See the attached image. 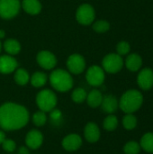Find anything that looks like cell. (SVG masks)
Instances as JSON below:
<instances>
[{"mask_svg":"<svg viewBox=\"0 0 153 154\" xmlns=\"http://www.w3.org/2000/svg\"><path fill=\"white\" fill-rule=\"evenodd\" d=\"M142 59L139 54L136 53L130 54L125 60V66L132 72L138 71L142 68Z\"/></svg>","mask_w":153,"mask_h":154,"instance_id":"obj_17","label":"cell"},{"mask_svg":"<svg viewBox=\"0 0 153 154\" xmlns=\"http://www.w3.org/2000/svg\"><path fill=\"white\" fill-rule=\"evenodd\" d=\"M0 51H1V42H0Z\"/></svg>","mask_w":153,"mask_h":154,"instance_id":"obj_36","label":"cell"},{"mask_svg":"<svg viewBox=\"0 0 153 154\" xmlns=\"http://www.w3.org/2000/svg\"><path fill=\"white\" fill-rule=\"evenodd\" d=\"M100 106L105 113L112 115L115 112H116L117 108L119 107V102L115 96L106 95L103 97V100Z\"/></svg>","mask_w":153,"mask_h":154,"instance_id":"obj_15","label":"cell"},{"mask_svg":"<svg viewBox=\"0 0 153 154\" xmlns=\"http://www.w3.org/2000/svg\"><path fill=\"white\" fill-rule=\"evenodd\" d=\"M32 122L38 127L44 125L45 123L47 122V116H46L45 112L40 110V111H37L36 113H34L32 116Z\"/></svg>","mask_w":153,"mask_h":154,"instance_id":"obj_28","label":"cell"},{"mask_svg":"<svg viewBox=\"0 0 153 154\" xmlns=\"http://www.w3.org/2000/svg\"><path fill=\"white\" fill-rule=\"evenodd\" d=\"M87 83L93 87H99L105 81V71L104 69L96 65L91 66L86 74Z\"/></svg>","mask_w":153,"mask_h":154,"instance_id":"obj_8","label":"cell"},{"mask_svg":"<svg viewBox=\"0 0 153 154\" xmlns=\"http://www.w3.org/2000/svg\"><path fill=\"white\" fill-rule=\"evenodd\" d=\"M117 125H118V119L113 114L106 116L105 118V120H104V123H103L104 128L106 131H109V132L115 131L117 128Z\"/></svg>","mask_w":153,"mask_h":154,"instance_id":"obj_24","label":"cell"},{"mask_svg":"<svg viewBox=\"0 0 153 154\" xmlns=\"http://www.w3.org/2000/svg\"><path fill=\"white\" fill-rule=\"evenodd\" d=\"M36 104L41 111L50 112L57 105V97L50 89H43L36 96Z\"/></svg>","mask_w":153,"mask_h":154,"instance_id":"obj_4","label":"cell"},{"mask_svg":"<svg viewBox=\"0 0 153 154\" xmlns=\"http://www.w3.org/2000/svg\"><path fill=\"white\" fill-rule=\"evenodd\" d=\"M102 66L105 71L115 74L122 69L124 66V60L120 55L116 53H110L103 59Z\"/></svg>","mask_w":153,"mask_h":154,"instance_id":"obj_5","label":"cell"},{"mask_svg":"<svg viewBox=\"0 0 153 154\" xmlns=\"http://www.w3.org/2000/svg\"><path fill=\"white\" fill-rule=\"evenodd\" d=\"M103 100V95L102 93L97 89H93L89 92V94L87 96V105L90 107L96 108L101 106Z\"/></svg>","mask_w":153,"mask_h":154,"instance_id":"obj_19","label":"cell"},{"mask_svg":"<svg viewBox=\"0 0 153 154\" xmlns=\"http://www.w3.org/2000/svg\"><path fill=\"white\" fill-rule=\"evenodd\" d=\"M23 9L29 14H38L41 10V5L39 0H23Z\"/></svg>","mask_w":153,"mask_h":154,"instance_id":"obj_18","label":"cell"},{"mask_svg":"<svg viewBox=\"0 0 153 154\" xmlns=\"http://www.w3.org/2000/svg\"><path fill=\"white\" fill-rule=\"evenodd\" d=\"M87 93L82 88H78L73 90L71 94V98L75 103H82L87 99Z\"/></svg>","mask_w":153,"mask_h":154,"instance_id":"obj_26","label":"cell"},{"mask_svg":"<svg viewBox=\"0 0 153 154\" xmlns=\"http://www.w3.org/2000/svg\"><path fill=\"white\" fill-rule=\"evenodd\" d=\"M18 63L14 58L11 55H3L0 56V73L9 74L15 70Z\"/></svg>","mask_w":153,"mask_h":154,"instance_id":"obj_14","label":"cell"},{"mask_svg":"<svg viewBox=\"0 0 153 154\" xmlns=\"http://www.w3.org/2000/svg\"><path fill=\"white\" fill-rule=\"evenodd\" d=\"M19 0H0V17L3 19H12L20 11Z\"/></svg>","mask_w":153,"mask_h":154,"instance_id":"obj_6","label":"cell"},{"mask_svg":"<svg viewBox=\"0 0 153 154\" xmlns=\"http://www.w3.org/2000/svg\"><path fill=\"white\" fill-rule=\"evenodd\" d=\"M100 129L95 123H88L84 130V135L88 143H94L100 139Z\"/></svg>","mask_w":153,"mask_h":154,"instance_id":"obj_16","label":"cell"},{"mask_svg":"<svg viewBox=\"0 0 153 154\" xmlns=\"http://www.w3.org/2000/svg\"><path fill=\"white\" fill-rule=\"evenodd\" d=\"M137 83L142 90H150L153 87V70L146 68L142 69L137 77Z\"/></svg>","mask_w":153,"mask_h":154,"instance_id":"obj_11","label":"cell"},{"mask_svg":"<svg viewBox=\"0 0 153 154\" xmlns=\"http://www.w3.org/2000/svg\"><path fill=\"white\" fill-rule=\"evenodd\" d=\"M37 62L44 69H51L57 64V60L54 54L49 51H41L37 54Z\"/></svg>","mask_w":153,"mask_h":154,"instance_id":"obj_10","label":"cell"},{"mask_svg":"<svg viewBox=\"0 0 153 154\" xmlns=\"http://www.w3.org/2000/svg\"><path fill=\"white\" fill-rule=\"evenodd\" d=\"M2 147L3 149L7 152H13L15 151L16 144L12 139H5L4 142L2 143Z\"/></svg>","mask_w":153,"mask_h":154,"instance_id":"obj_32","label":"cell"},{"mask_svg":"<svg viewBox=\"0 0 153 154\" xmlns=\"http://www.w3.org/2000/svg\"><path fill=\"white\" fill-rule=\"evenodd\" d=\"M30 77L24 69H18L14 74V81L20 86H25L29 82Z\"/></svg>","mask_w":153,"mask_h":154,"instance_id":"obj_23","label":"cell"},{"mask_svg":"<svg viewBox=\"0 0 153 154\" xmlns=\"http://www.w3.org/2000/svg\"><path fill=\"white\" fill-rule=\"evenodd\" d=\"M123 125L126 130H133L137 126V118L133 114H126L123 118Z\"/></svg>","mask_w":153,"mask_h":154,"instance_id":"obj_25","label":"cell"},{"mask_svg":"<svg viewBox=\"0 0 153 154\" xmlns=\"http://www.w3.org/2000/svg\"><path fill=\"white\" fill-rule=\"evenodd\" d=\"M130 50H131V46H130L129 42H127L125 41H122V42H118V44L116 46L117 54L120 56L126 55L127 53H129Z\"/></svg>","mask_w":153,"mask_h":154,"instance_id":"obj_30","label":"cell"},{"mask_svg":"<svg viewBox=\"0 0 153 154\" xmlns=\"http://www.w3.org/2000/svg\"><path fill=\"white\" fill-rule=\"evenodd\" d=\"M141 145L139 143L131 141L128 142L124 147V152L125 154H139L141 152Z\"/></svg>","mask_w":153,"mask_h":154,"instance_id":"obj_27","label":"cell"},{"mask_svg":"<svg viewBox=\"0 0 153 154\" xmlns=\"http://www.w3.org/2000/svg\"><path fill=\"white\" fill-rule=\"evenodd\" d=\"M29 122L27 109L15 103H5L0 106V127L5 131H15Z\"/></svg>","mask_w":153,"mask_h":154,"instance_id":"obj_1","label":"cell"},{"mask_svg":"<svg viewBox=\"0 0 153 154\" xmlns=\"http://www.w3.org/2000/svg\"><path fill=\"white\" fill-rule=\"evenodd\" d=\"M95 16H96L95 10L93 6L88 4L81 5L78 8L77 14H76L77 21L80 24H83V25L91 24L95 20Z\"/></svg>","mask_w":153,"mask_h":154,"instance_id":"obj_7","label":"cell"},{"mask_svg":"<svg viewBox=\"0 0 153 154\" xmlns=\"http://www.w3.org/2000/svg\"><path fill=\"white\" fill-rule=\"evenodd\" d=\"M67 67L73 74H80L86 68L85 59L79 54H72L67 60Z\"/></svg>","mask_w":153,"mask_h":154,"instance_id":"obj_9","label":"cell"},{"mask_svg":"<svg viewBox=\"0 0 153 154\" xmlns=\"http://www.w3.org/2000/svg\"><path fill=\"white\" fill-rule=\"evenodd\" d=\"M51 87L59 92H67L73 87V79L71 75L64 69H56L50 76Z\"/></svg>","mask_w":153,"mask_h":154,"instance_id":"obj_3","label":"cell"},{"mask_svg":"<svg viewBox=\"0 0 153 154\" xmlns=\"http://www.w3.org/2000/svg\"><path fill=\"white\" fill-rule=\"evenodd\" d=\"M4 49L9 55L18 54L21 51V45L14 39H8L4 42Z\"/></svg>","mask_w":153,"mask_h":154,"instance_id":"obj_20","label":"cell"},{"mask_svg":"<svg viewBox=\"0 0 153 154\" xmlns=\"http://www.w3.org/2000/svg\"><path fill=\"white\" fill-rule=\"evenodd\" d=\"M62 120V115L60 110H51L50 113V123L53 125H60Z\"/></svg>","mask_w":153,"mask_h":154,"instance_id":"obj_31","label":"cell"},{"mask_svg":"<svg viewBox=\"0 0 153 154\" xmlns=\"http://www.w3.org/2000/svg\"><path fill=\"white\" fill-rule=\"evenodd\" d=\"M141 148L149 153H153V133H146L141 139Z\"/></svg>","mask_w":153,"mask_h":154,"instance_id":"obj_21","label":"cell"},{"mask_svg":"<svg viewBox=\"0 0 153 154\" xmlns=\"http://www.w3.org/2000/svg\"><path fill=\"white\" fill-rule=\"evenodd\" d=\"M5 31H4V30H0V39L4 38V37H5Z\"/></svg>","mask_w":153,"mask_h":154,"instance_id":"obj_35","label":"cell"},{"mask_svg":"<svg viewBox=\"0 0 153 154\" xmlns=\"http://www.w3.org/2000/svg\"><path fill=\"white\" fill-rule=\"evenodd\" d=\"M46 82H47V75L41 71H37L33 73V75L31 78V84L34 88H41L46 84Z\"/></svg>","mask_w":153,"mask_h":154,"instance_id":"obj_22","label":"cell"},{"mask_svg":"<svg viewBox=\"0 0 153 154\" xmlns=\"http://www.w3.org/2000/svg\"><path fill=\"white\" fill-rule=\"evenodd\" d=\"M18 154H30L28 147H25V146L20 147L19 150H18Z\"/></svg>","mask_w":153,"mask_h":154,"instance_id":"obj_33","label":"cell"},{"mask_svg":"<svg viewBox=\"0 0 153 154\" xmlns=\"http://www.w3.org/2000/svg\"><path fill=\"white\" fill-rule=\"evenodd\" d=\"M93 29L96 32H106L110 29V23L106 20H99L93 24Z\"/></svg>","mask_w":153,"mask_h":154,"instance_id":"obj_29","label":"cell"},{"mask_svg":"<svg viewBox=\"0 0 153 154\" xmlns=\"http://www.w3.org/2000/svg\"><path fill=\"white\" fill-rule=\"evenodd\" d=\"M82 145V139L77 134H71L67 135L62 140V147L68 152H74L80 148Z\"/></svg>","mask_w":153,"mask_h":154,"instance_id":"obj_13","label":"cell"},{"mask_svg":"<svg viewBox=\"0 0 153 154\" xmlns=\"http://www.w3.org/2000/svg\"><path fill=\"white\" fill-rule=\"evenodd\" d=\"M5 139V134L3 131L0 130V144H2V143L4 142V140Z\"/></svg>","mask_w":153,"mask_h":154,"instance_id":"obj_34","label":"cell"},{"mask_svg":"<svg viewBox=\"0 0 153 154\" xmlns=\"http://www.w3.org/2000/svg\"><path fill=\"white\" fill-rule=\"evenodd\" d=\"M143 104L142 94L136 89L127 90L119 101V107L125 114H133L138 111Z\"/></svg>","mask_w":153,"mask_h":154,"instance_id":"obj_2","label":"cell"},{"mask_svg":"<svg viewBox=\"0 0 153 154\" xmlns=\"http://www.w3.org/2000/svg\"><path fill=\"white\" fill-rule=\"evenodd\" d=\"M42 142H43L42 134L36 129L31 130L25 137L26 145L28 148H30L32 150L39 149L41 146Z\"/></svg>","mask_w":153,"mask_h":154,"instance_id":"obj_12","label":"cell"}]
</instances>
